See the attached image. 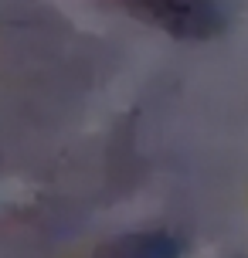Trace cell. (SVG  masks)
I'll return each instance as SVG.
<instances>
[{
	"instance_id": "6da1fadb",
	"label": "cell",
	"mask_w": 248,
	"mask_h": 258,
	"mask_svg": "<svg viewBox=\"0 0 248 258\" xmlns=\"http://www.w3.org/2000/svg\"><path fill=\"white\" fill-rule=\"evenodd\" d=\"M119 4L130 14L183 41L214 38L224 27V17L214 0H119Z\"/></svg>"
},
{
	"instance_id": "7a4b0ae2",
	"label": "cell",
	"mask_w": 248,
	"mask_h": 258,
	"mask_svg": "<svg viewBox=\"0 0 248 258\" xmlns=\"http://www.w3.org/2000/svg\"><path fill=\"white\" fill-rule=\"evenodd\" d=\"M183 241L170 231H140L122 234L95 248L92 258H180Z\"/></svg>"
}]
</instances>
